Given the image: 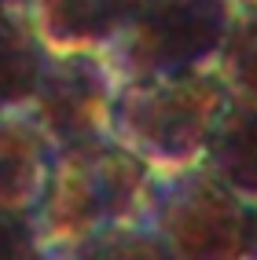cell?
Wrapping results in <instances>:
<instances>
[{"label":"cell","instance_id":"277c9868","mask_svg":"<svg viewBox=\"0 0 257 260\" xmlns=\"http://www.w3.org/2000/svg\"><path fill=\"white\" fill-rule=\"evenodd\" d=\"M235 11L239 0H140L103 55L118 81L210 70L220 62Z\"/></svg>","mask_w":257,"mask_h":260},{"label":"cell","instance_id":"30bf717a","mask_svg":"<svg viewBox=\"0 0 257 260\" xmlns=\"http://www.w3.org/2000/svg\"><path fill=\"white\" fill-rule=\"evenodd\" d=\"M107 256L165 260L169 246L136 216V220H122V223H110V228L89 231V235L70 238V242H59V246H51L44 253V260H107Z\"/></svg>","mask_w":257,"mask_h":260},{"label":"cell","instance_id":"7a4b0ae2","mask_svg":"<svg viewBox=\"0 0 257 260\" xmlns=\"http://www.w3.org/2000/svg\"><path fill=\"white\" fill-rule=\"evenodd\" d=\"M136 216L169 246V256L246 260L257 202L239 194L206 161H195L180 169H151Z\"/></svg>","mask_w":257,"mask_h":260},{"label":"cell","instance_id":"3957f363","mask_svg":"<svg viewBox=\"0 0 257 260\" xmlns=\"http://www.w3.org/2000/svg\"><path fill=\"white\" fill-rule=\"evenodd\" d=\"M151 165L114 136L89 140L55 154L44 202L37 209L41 256L59 242L136 220Z\"/></svg>","mask_w":257,"mask_h":260},{"label":"cell","instance_id":"7c38bea8","mask_svg":"<svg viewBox=\"0 0 257 260\" xmlns=\"http://www.w3.org/2000/svg\"><path fill=\"white\" fill-rule=\"evenodd\" d=\"M0 260H44L37 216L33 213H4L0 209Z\"/></svg>","mask_w":257,"mask_h":260},{"label":"cell","instance_id":"8fae6325","mask_svg":"<svg viewBox=\"0 0 257 260\" xmlns=\"http://www.w3.org/2000/svg\"><path fill=\"white\" fill-rule=\"evenodd\" d=\"M217 70L224 74L235 95L257 99V4H239Z\"/></svg>","mask_w":257,"mask_h":260},{"label":"cell","instance_id":"4fadbf2b","mask_svg":"<svg viewBox=\"0 0 257 260\" xmlns=\"http://www.w3.org/2000/svg\"><path fill=\"white\" fill-rule=\"evenodd\" d=\"M0 11H33V0H0Z\"/></svg>","mask_w":257,"mask_h":260},{"label":"cell","instance_id":"6da1fadb","mask_svg":"<svg viewBox=\"0 0 257 260\" xmlns=\"http://www.w3.org/2000/svg\"><path fill=\"white\" fill-rule=\"evenodd\" d=\"M232 95V84L217 66L180 77L122 81L110 103V136L151 169L195 165L202 161Z\"/></svg>","mask_w":257,"mask_h":260},{"label":"cell","instance_id":"9c48e42d","mask_svg":"<svg viewBox=\"0 0 257 260\" xmlns=\"http://www.w3.org/2000/svg\"><path fill=\"white\" fill-rule=\"evenodd\" d=\"M44 37L33 11H0V110L22 107L44 66Z\"/></svg>","mask_w":257,"mask_h":260},{"label":"cell","instance_id":"ba28073f","mask_svg":"<svg viewBox=\"0 0 257 260\" xmlns=\"http://www.w3.org/2000/svg\"><path fill=\"white\" fill-rule=\"evenodd\" d=\"M202 161L239 194L257 202V99L232 95Z\"/></svg>","mask_w":257,"mask_h":260},{"label":"cell","instance_id":"8992f818","mask_svg":"<svg viewBox=\"0 0 257 260\" xmlns=\"http://www.w3.org/2000/svg\"><path fill=\"white\" fill-rule=\"evenodd\" d=\"M55 143L22 107L0 110V209L37 216L55 165Z\"/></svg>","mask_w":257,"mask_h":260},{"label":"cell","instance_id":"52a82bcc","mask_svg":"<svg viewBox=\"0 0 257 260\" xmlns=\"http://www.w3.org/2000/svg\"><path fill=\"white\" fill-rule=\"evenodd\" d=\"M140 0H33V22L48 48H107Z\"/></svg>","mask_w":257,"mask_h":260},{"label":"cell","instance_id":"5b68a950","mask_svg":"<svg viewBox=\"0 0 257 260\" xmlns=\"http://www.w3.org/2000/svg\"><path fill=\"white\" fill-rule=\"evenodd\" d=\"M118 84L122 81L99 48H48L26 110L55 150H66L110 136V103Z\"/></svg>","mask_w":257,"mask_h":260},{"label":"cell","instance_id":"9a60e30c","mask_svg":"<svg viewBox=\"0 0 257 260\" xmlns=\"http://www.w3.org/2000/svg\"><path fill=\"white\" fill-rule=\"evenodd\" d=\"M239 4H257V0H239Z\"/></svg>","mask_w":257,"mask_h":260},{"label":"cell","instance_id":"5bb4252c","mask_svg":"<svg viewBox=\"0 0 257 260\" xmlns=\"http://www.w3.org/2000/svg\"><path fill=\"white\" fill-rule=\"evenodd\" d=\"M246 260H257V223H253V242H250V256Z\"/></svg>","mask_w":257,"mask_h":260}]
</instances>
